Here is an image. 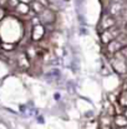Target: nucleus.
I'll use <instances>...</instances> for the list:
<instances>
[{
    "mask_svg": "<svg viewBox=\"0 0 127 129\" xmlns=\"http://www.w3.org/2000/svg\"><path fill=\"white\" fill-rule=\"evenodd\" d=\"M19 64L23 68H28L29 67V60H28V58L24 54H20V56H19Z\"/></svg>",
    "mask_w": 127,
    "mask_h": 129,
    "instance_id": "obj_10",
    "label": "nucleus"
},
{
    "mask_svg": "<svg viewBox=\"0 0 127 129\" xmlns=\"http://www.w3.org/2000/svg\"><path fill=\"white\" fill-rule=\"evenodd\" d=\"M20 14H29L30 13V6L28 4H24V3H19V5L15 8Z\"/></svg>",
    "mask_w": 127,
    "mask_h": 129,
    "instance_id": "obj_7",
    "label": "nucleus"
},
{
    "mask_svg": "<svg viewBox=\"0 0 127 129\" xmlns=\"http://www.w3.org/2000/svg\"><path fill=\"white\" fill-rule=\"evenodd\" d=\"M107 49H108V51L110 53H112V54H116V53H118L121 49H122V45L118 43L116 39L115 40H112V42H110L108 45H107Z\"/></svg>",
    "mask_w": 127,
    "mask_h": 129,
    "instance_id": "obj_4",
    "label": "nucleus"
},
{
    "mask_svg": "<svg viewBox=\"0 0 127 129\" xmlns=\"http://www.w3.org/2000/svg\"><path fill=\"white\" fill-rule=\"evenodd\" d=\"M35 1H38V3H40L42 6H46V5H49V3H47V0H35Z\"/></svg>",
    "mask_w": 127,
    "mask_h": 129,
    "instance_id": "obj_14",
    "label": "nucleus"
},
{
    "mask_svg": "<svg viewBox=\"0 0 127 129\" xmlns=\"http://www.w3.org/2000/svg\"><path fill=\"white\" fill-rule=\"evenodd\" d=\"M125 9V6L121 4V3H112L110 5V14L111 16H116V15H120V13Z\"/></svg>",
    "mask_w": 127,
    "mask_h": 129,
    "instance_id": "obj_2",
    "label": "nucleus"
},
{
    "mask_svg": "<svg viewBox=\"0 0 127 129\" xmlns=\"http://www.w3.org/2000/svg\"><path fill=\"white\" fill-rule=\"evenodd\" d=\"M123 115H125V117H126V118H127V110H126V112H125V114H123Z\"/></svg>",
    "mask_w": 127,
    "mask_h": 129,
    "instance_id": "obj_17",
    "label": "nucleus"
},
{
    "mask_svg": "<svg viewBox=\"0 0 127 129\" xmlns=\"http://www.w3.org/2000/svg\"><path fill=\"white\" fill-rule=\"evenodd\" d=\"M8 4H9L11 8H16V6L19 5V0H9Z\"/></svg>",
    "mask_w": 127,
    "mask_h": 129,
    "instance_id": "obj_12",
    "label": "nucleus"
},
{
    "mask_svg": "<svg viewBox=\"0 0 127 129\" xmlns=\"http://www.w3.org/2000/svg\"><path fill=\"white\" fill-rule=\"evenodd\" d=\"M31 0H19V3H24V4H28V3H30Z\"/></svg>",
    "mask_w": 127,
    "mask_h": 129,
    "instance_id": "obj_16",
    "label": "nucleus"
},
{
    "mask_svg": "<svg viewBox=\"0 0 127 129\" xmlns=\"http://www.w3.org/2000/svg\"><path fill=\"white\" fill-rule=\"evenodd\" d=\"M118 103H120L122 107L127 108V90L126 91H122V93L120 94V96H118Z\"/></svg>",
    "mask_w": 127,
    "mask_h": 129,
    "instance_id": "obj_9",
    "label": "nucleus"
},
{
    "mask_svg": "<svg viewBox=\"0 0 127 129\" xmlns=\"http://www.w3.org/2000/svg\"><path fill=\"white\" fill-rule=\"evenodd\" d=\"M42 34H44V28H42L41 25L34 26V35H33V39L34 40H39L42 37Z\"/></svg>",
    "mask_w": 127,
    "mask_h": 129,
    "instance_id": "obj_6",
    "label": "nucleus"
},
{
    "mask_svg": "<svg viewBox=\"0 0 127 129\" xmlns=\"http://www.w3.org/2000/svg\"><path fill=\"white\" fill-rule=\"evenodd\" d=\"M120 53H121V55H122L123 58H127V46H125V48H122Z\"/></svg>",
    "mask_w": 127,
    "mask_h": 129,
    "instance_id": "obj_13",
    "label": "nucleus"
},
{
    "mask_svg": "<svg viewBox=\"0 0 127 129\" xmlns=\"http://www.w3.org/2000/svg\"><path fill=\"white\" fill-rule=\"evenodd\" d=\"M39 19H40V23H44V24H49L50 21H54L55 20V15L51 10H47V9H44L41 14L38 15Z\"/></svg>",
    "mask_w": 127,
    "mask_h": 129,
    "instance_id": "obj_1",
    "label": "nucleus"
},
{
    "mask_svg": "<svg viewBox=\"0 0 127 129\" xmlns=\"http://www.w3.org/2000/svg\"><path fill=\"white\" fill-rule=\"evenodd\" d=\"M30 5H31L33 11H34V13H38V14H41L42 10L45 9L41 4H40V3H38V1H31V3H30Z\"/></svg>",
    "mask_w": 127,
    "mask_h": 129,
    "instance_id": "obj_8",
    "label": "nucleus"
},
{
    "mask_svg": "<svg viewBox=\"0 0 127 129\" xmlns=\"http://www.w3.org/2000/svg\"><path fill=\"white\" fill-rule=\"evenodd\" d=\"M113 122H115V124H116L117 127H120V128L127 127V118L125 115H122V114H117V115L115 117Z\"/></svg>",
    "mask_w": 127,
    "mask_h": 129,
    "instance_id": "obj_5",
    "label": "nucleus"
},
{
    "mask_svg": "<svg viewBox=\"0 0 127 129\" xmlns=\"http://www.w3.org/2000/svg\"><path fill=\"white\" fill-rule=\"evenodd\" d=\"M9 0H0V5H4V4H8Z\"/></svg>",
    "mask_w": 127,
    "mask_h": 129,
    "instance_id": "obj_15",
    "label": "nucleus"
},
{
    "mask_svg": "<svg viewBox=\"0 0 127 129\" xmlns=\"http://www.w3.org/2000/svg\"><path fill=\"white\" fill-rule=\"evenodd\" d=\"M115 24H116V20L111 16V15H105L103 18H102V21H101V26L103 28V29H110V28H112V26H115Z\"/></svg>",
    "mask_w": 127,
    "mask_h": 129,
    "instance_id": "obj_3",
    "label": "nucleus"
},
{
    "mask_svg": "<svg viewBox=\"0 0 127 129\" xmlns=\"http://www.w3.org/2000/svg\"><path fill=\"white\" fill-rule=\"evenodd\" d=\"M35 55H36V51H35V49H34L33 46H30V48L28 49V56H29L30 59H33Z\"/></svg>",
    "mask_w": 127,
    "mask_h": 129,
    "instance_id": "obj_11",
    "label": "nucleus"
}]
</instances>
